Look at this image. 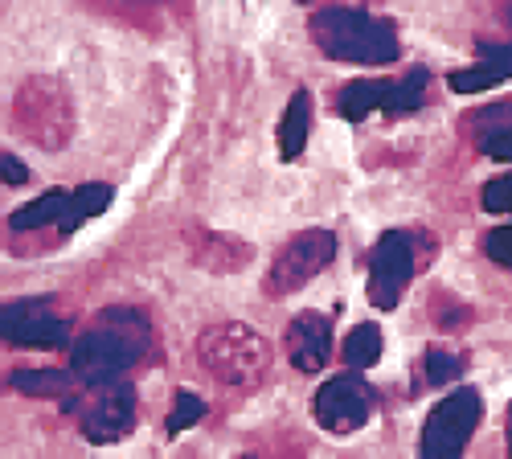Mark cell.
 I'll return each instance as SVG.
<instances>
[{
  "mask_svg": "<svg viewBox=\"0 0 512 459\" xmlns=\"http://www.w3.org/2000/svg\"><path fill=\"white\" fill-rule=\"evenodd\" d=\"M480 152L492 160H512V128H484L480 132Z\"/></svg>",
  "mask_w": 512,
  "mask_h": 459,
  "instance_id": "cell-22",
  "label": "cell"
},
{
  "mask_svg": "<svg viewBox=\"0 0 512 459\" xmlns=\"http://www.w3.org/2000/svg\"><path fill=\"white\" fill-rule=\"evenodd\" d=\"M107 328L87 332L78 345H74V361L70 373L87 386H111L119 382V373H127L148 349V328L136 312H107Z\"/></svg>",
  "mask_w": 512,
  "mask_h": 459,
  "instance_id": "cell-2",
  "label": "cell"
},
{
  "mask_svg": "<svg viewBox=\"0 0 512 459\" xmlns=\"http://www.w3.org/2000/svg\"><path fill=\"white\" fill-rule=\"evenodd\" d=\"M132 427H136V390L119 382L103 386L91 398L87 414H82V435L91 443H119L132 435Z\"/></svg>",
  "mask_w": 512,
  "mask_h": 459,
  "instance_id": "cell-10",
  "label": "cell"
},
{
  "mask_svg": "<svg viewBox=\"0 0 512 459\" xmlns=\"http://www.w3.org/2000/svg\"><path fill=\"white\" fill-rule=\"evenodd\" d=\"M484 210L488 214H512V173L508 177H492L484 185Z\"/></svg>",
  "mask_w": 512,
  "mask_h": 459,
  "instance_id": "cell-21",
  "label": "cell"
},
{
  "mask_svg": "<svg viewBox=\"0 0 512 459\" xmlns=\"http://www.w3.org/2000/svg\"><path fill=\"white\" fill-rule=\"evenodd\" d=\"M508 21H512V5H508Z\"/></svg>",
  "mask_w": 512,
  "mask_h": 459,
  "instance_id": "cell-26",
  "label": "cell"
},
{
  "mask_svg": "<svg viewBox=\"0 0 512 459\" xmlns=\"http://www.w3.org/2000/svg\"><path fill=\"white\" fill-rule=\"evenodd\" d=\"M0 181H5V185H25L29 181V169H25V164L17 160V156H0Z\"/></svg>",
  "mask_w": 512,
  "mask_h": 459,
  "instance_id": "cell-24",
  "label": "cell"
},
{
  "mask_svg": "<svg viewBox=\"0 0 512 459\" xmlns=\"http://www.w3.org/2000/svg\"><path fill=\"white\" fill-rule=\"evenodd\" d=\"M484 250H488V259H492L496 267L512 271V226L492 230V234H488V242H484Z\"/></svg>",
  "mask_w": 512,
  "mask_h": 459,
  "instance_id": "cell-23",
  "label": "cell"
},
{
  "mask_svg": "<svg viewBox=\"0 0 512 459\" xmlns=\"http://www.w3.org/2000/svg\"><path fill=\"white\" fill-rule=\"evenodd\" d=\"M66 210H70V193L50 189V193H41L37 201H29L25 210H17V214L9 218V226H13V230H37V226L62 222V218H66Z\"/></svg>",
  "mask_w": 512,
  "mask_h": 459,
  "instance_id": "cell-15",
  "label": "cell"
},
{
  "mask_svg": "<svg viewBox=\"0 0 512 459\" xmlns=\"http://www.w3.org/2000/svg\"><path fill=\"white\" fill-rule=\"evenodd\" d=\"M238 459H250V455H238Z\"/></svg>",
  "mask_w": 512,
  "mask_h": 459,
  "instance_id": "cell-27",
  "label": "cell"
},
{
  "mask_svg": "<svg viewBox=\"0 0 512 459\" xmlns=\"http://www.w3.org/2000/svg\"><path fill=\"white\" fill-rule=\"evenodd\" d=\"M197 361L205 365L209 378H218L226 386H254L271 369V345L254 328L230 320V324H213L201 332Z\"/></svg>",
  "mask_w": 512,
  "mask_h": 459,
  "instance_id": "cell-3",
  "label": "cell"
},
{
  "mask_svg": "<svg viewBox=\"0 0 512 459\" xmlns=\"http://www.w3.org/2000/svg\"><path fill=\"white\" fill-rule=\"evenodd\" d=\"M308 119H312V95L308 91H295L283 119H279V156L295 160L308 144Z\"/></svg>",
  "mask_w": 512,
  "mask_h": 459,
  "instance_id": "cell-14",
  "label": "cell"
},
{
  "mask_svg": "<svg viewBox=\"0 0 512 459\" xmlns=\"http://www.w3.org/2000/svg\"><path fill=\"white\" fill-rule=\"evenodd\" d=\"M508 455H512V406H508Z\"/></svg>",
  "mask_w": 512,
  "mask_h": 459,
  "instance_id": "cell-25",
  "label": "cell"
},
{
  "mask_svg": "<svg viewBox=\"0 0 512 459\" xmlns=\"http://www.w3.org/2000/svg\"><path fill=\"white\" fill-rule=\"evenodd\" d=\"M312 41L328 58L361 66H386L402 54L394 25L357 9H320L312 17Z\"/></svg>",
  "mask_w": 512,
  "mask_h": 459,
  "instance_id": "cell-1",
  "label": "cell"
},
{
  "mask_svg": "<svg viewBox=\"0 0 512 459\" xmlns=\"http://www.w3.org/2000/svg\"><path fill=\"white\" fill-rule=\"evenodd\" d=\"M332 353V324L324 312H300L287 328V357L300 373H316Z\"/></svg>",
  "mask_w": 512,
  "mask_h": 459,
  "instance_id": "cell-11",
  "label": "cell"
},
{
  "mask_svg": "<svg viewBox=\"0 0 512 459\" xmlns=\"http://www.w3.org/2000/svg\"><path fill=\"white\" fill-rule=\"evenodd\" d=\"M111 197H115V193H111V185H99V181H95V185H82V189H74V193H70V210H66V218H62V230L70 234V230H74L82 218H95V214H103L107 205H111Z\"/></svg>",
  "mask_w": 512,
  "mask_h": 459,
  "instance_id": "cell-17",
  "label": "cell"
},
{
  "mask_svg": "<svg viewBox=\"0 0 512 459\" xmlns=\"http://www.w3.org/2000/svg\"><path fill=\"white\" fill-rule=\"evenodd\" d=\"M336 259V234L332 230H304V234H295L283 250H279V259L267 275V287H271V296H287V291H300L304 283H312L328 263Z\"/></svg>",
  "mask_w": 512,
  "mask_h": 459,
  "instance_id": "cell-7",
  "label": "cell"
},
{
  "mask_svg": "<svg viewBox=\"0 0 512 459\" xmlns=\"http://www.w3.org/2000/svg\"><path fill=\"white\" fill-rule=\"evenodd\" d=\"M426 70H410L406 78L390 82V78H357L340 91V103L336 111L345 119H365L369 111H414L422 103V91H426Z\"/></svg>",
  "mask_w": 512,
  "mask_h": 459,
  "instance_id": "cell-8",
  "label": "cell"
},
{
  "mask_svg": "<svg viewBox=\"0 0 512 459\" xmlns=\"http://www.w3.org/2000/svg\"><path fill=\"white\" fill-rule=\"evenodd\" d=\"M463 373V361L455 353H443V349H431L426 353V382L431 386H447Z\"/></svg>",
  "mask_w": 512,
  "mask_h": 459,
  "instance_id": "cell-20",
  "label": "cell"
},
{
  "mask_svg": "<svg viewBox=\"0 0 512 459\" xmlns=\"http://www.w3.org/2000/svg\"><path fill=\"white\" fill-rule=\"evenodd\" d=\"M74 382V373L66 369H17L13 373V386L21 394H33V398H54V394H66Z\"/></svg>",
  "mask_w": 512,
  "mask_h": 459,
  "instance_id": "cell-16",
  "label": "cell"
},
{
  "mask_svg": "<svg viewBox=\"0 0 512 459\" xmlns=\"http://www.w3.org/2000/svg\"><path fill=\"white\" fill-rule=\"evenodd\" d=\"M504 78H512V46H480V62L476 66L451 74V91L480 95V91L500 87Z\"/></svg>",
  "mask_w": 512,
  "mask_h": 459,
  "instance_id": "cell-13",
  "label": "cell"
},
{
  "mask_svg": "<svg viewBox=\"0 0 512 459\" xmlns=\"http://www.w3.org/2000/svg\"><path fill=\"white\" fill-rule=\"evenodd\" d=\"M484 419V398L480 390H455L447 394L422 427V459H459L472 431Z\"/></svg>",
  "mask_w": 512,
  "mask_h": 459,
  "instance_id": "cell-4",
  "label": "cell"
},
{
  "mask_svg": "<svg viewBox=\"0 0 512 459\" xmlns=\"http://www.w3.org/2000/svg\"><path fill=\"white\" fill-rule=\"evenodd\" d=\"M312 414L316 423L332 435H349V431H361L369 423L373 414V390L357 378V373H336V378H328L316 398H312Z\"/></svg>",
  "mask_w": 512,
  "mask_h": 459,
  "instance_id": "cell-9",
  "label": "cell"
},
{
  "mask_svg": "<svg viewBox=\"0 0 512 459\" xmlns=\"http://www.w3.org/2000/svg\"><path fill=\"white\" fill-rule=\"evenodd\" d=\"M0 337L13 341V345H25V349H58L70 341V324L62 316H54L46 300H37L17 324H9L0 332Z\"/></svg>",
  "mask_w": 512,
  "mask_h": 459,
  "instance_id": "cell-12",
  "label": "cell"
},
{
  "mask_svg": "<svg viewBox=\"0 0 512 459\" xmlns=\"http://www.w3.org/2000/svg\"><path fill=\"white\" fill-rule=\"evenodd\" d=\"M17 123L25 128V136L41 148H62L66 132H70V107L58 82L50 78H33L17 91V107H13Z\"/></svg>",
  "mask_w": 512,
  "mask_h": 459,
  "instance_id": "cell-6",
  "label": "cell"
},
{
  "mask_svg": "<svg viewBox=\"0 0 512 459\" xmlns=\"http://www.w3.org/2000/svg\"><path fill=\"white\" fill-rule=\"evenodd\" d=\"M381 357V328L373 324H357L345 341V365L349 369H369Z\"/></svg>",
  "mask_w": 512,
  "mask_h": 459,
  "instance_id": "cell-18",
  "label": "cell"
},
{
  "mask_svg": "<svg viewBox=\"0 0 512 459\" xmlns=\"http://www.w3.org/2000/svg\"><path fill=\"white\" fill-rule=\"evenodd\" d=\"M205 419V402L197 398V394H177V402H173V410H168V435H181V431H189V427H197Z\"/></svg>",
  "mask_w": 512,
  "mask_h": 459,
  "instance_id": "cell-19",
  "label": "cell"
},
{
  "mask_svg": "<svg viewBox=\"0 0 512 459\" xmlns=\"http://www.w3.org/2000/svg\"><path fill=\"white\" fill-rule=\"evenodd\" d=\"M418 234L414 230H390L369 255V304L373 308H398L402 287L418 271Z\"/></svg>",
  "mask_w": 512,
  "mask_h": 459,
  "instance_id": "cell-5",
  "label": "cell"
}]
</instances>
